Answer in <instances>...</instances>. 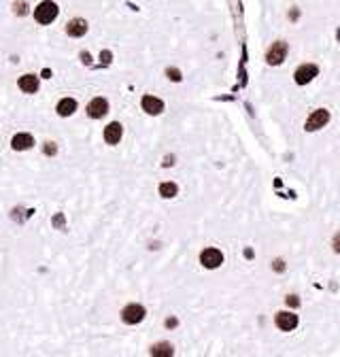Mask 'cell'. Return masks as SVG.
<instances>
[{
	"mask_svg": "<svg viewBox=\"0 0 340 357\" xmlns=\"http://www.w3.org/2000/svg\"><path fill=\"white\" fill-rule=\"evenodd\" d=\"M140 105H142V111H147L149 115H160L164 111V102L160 98H156V96H145Z\"/></svg>",
	"mask_w": 340,
	"mask_h": 357,
	"instance_id": "9c48e42d",
	"label": "cell"
},
{
	"mask_svg": "<svg viewBox=\"0 0 340 357\" xmlns=\"http://www.w3.org/2000/svg\"><path fill=\"white\" fill-rule=\"evenodd\" d=\"M166 75H168L172 81H181V73H179L177 68H168V70H166Z\"/></svg>",
	"mask_w": 340,
	"mask_h": 357,
	"instance_id": "e0dca14e",
	"label": "cell"
},
{
	"mask_svg": "<svg viewBox=\"0 0 340 357\" xmlns=\"http://www.w3.org/2000/svg\"><path fill=\"white\" fill-rule=\"evenodd\" d=\"M58 13H60V9H58L56 3H51V0H43V3H40V5L34 9V19H36L38 24L47 26V24H51V22H56Z\"/></svg>",
	"mask_w": 340,
	"mask_h": 357,
	"instance_id": "6da1fadb",
	"label": "cell"
},
{
	"mask_svg": "<svg viewBox=\"0 0 340 357\" xmlns=\"http://www.w3.org/2000/svg\"><path fill=\"white\" fill-rule=\"evenodd\" d=\"M45 151H47V153H56V147H54V142H47Z\"/></svg>",
	"mask_w": 340,
	"mask_h": 357,
	"instance_id": "44dd1931",
	"label": "cell"
},
{
	"mask_svg": "<svg viewBox=\"0 0 340 357\" xmlns=\"http://www.w3.org/2000/svg\"><path fill=\"white\" fill-rule=\"evenodd\" d=\"M287 51H289V47H287L285 40H279V43H274L270 47V51L266 54V60H268V64L270 66H279L285 62V58H287Z\"/></svg>",
	"mask_w": 340,
	"mask_h": 357,
	"instance_id": "7a4b0ae2",
	"label": "cell"
},
{
	"mask_svg": "<svg viewBox=\"0 0 340 357\" xmlns=\"http://www.w3.org/2000/svg\"><path fill=\"white\" fill-rule=\"evenodd\" d=\"M177 185H174V183H162V185H160V193H162V196L164 198H174V196H177Z\"/></svg>",
	"mask_w": 340,
	"mask_h": 357,
	"instance_id": "9a60e30c",
	"label": "cell"
},
{
	"mask_svg": "<svg viewBox=\"0 0 340 357\" xmlns=\"http://www.w3.org/2000/svg\"><path fill=\"white\" fill-rule=\"evenodd\" d=\"M274 321H276V325H279L283 332H292L298 325V315H294V313H279Z\"/></svg>",
	"mask_w": 340,
	"mask_h": 357,
	"instance_id": "ba28073f",
	"label": "cell"
},
{
	"mask_svg": "<svg viewBox=\"0 0 340 357\" xmlns=\"http://www.w3.org/2000/svg\"><path fill=\"white\" fill-rule=\"evenodd\" d=\"M274 270H285V264H283L281 260H276V262H274Z\"/></svg>",
	"mask_w": 340,
	"mask_h": 357,
	"instance_id": "ffe728a7",
	"label": "cell"
},
{
	"mask_svg": "<svg viewBox=\"0 0 340 357\" xmlns=\"http://www.w3.org/2000/svg\"><path fill=\"white\" fill-rule=\"evenodd\" d=\"M100 58H105V64H109V62H111V54H109V51H105V54H102Z\"/></svg>",
	"mask_w": 340,
	"mask_h": 357,
	"instance_id": "7402d4cb",
	"label": "cell"
},
{
	"mask_svg": "<svg viewBox=\"0 0 340 357\" xmlns=\"http://www.w3.org/2000/svg\"><path fill=\"white\" fill-rule=\"evenodd\" d=\"M200 262H202L204 268L213 270V268H219L223 264V255H221L219 249H204L202 255H200Z\"/></svg>",
	"mask_w": 340,
	"mask_h": 357,
	"instance_id": "277c9868",
	"label": "cell"
},
{
	"mask_svg": "<svg viewBox=\"0 0 340 357\" xmlns=\"http://www.w3.org/2000/svg\"><path fill=\"white\" fill-rule=\"evenodd\" d=\"M332 244H334V251H336V253H340V234L334 238V242H332Z\"/></svg>",
	"mask_w": 340,
	"mask_h": 357,
	"instance_id": "d6986e66",
	"label": "cell"
},
{
	"mask_svg": "<svg viewBox=\"0 0 340 357\" xmlns=\"http://www.w3.org/2000/svg\"><path fill=\"white\" fill-rule=\"evenodd\" d=\"M317 75H319V68L315 64H304V66H300V68L296 70L294 79H296L298 85H306V83H311Z\"/></svg>",
	"mask_w": 340,
	"mask_h": 357,
	"instance_id": "5b68a950",
	"label": "cell"
},
{
	"mask_svg": "<svg viewBox=\"0 0 340 357\" xmlns=\"http://www.w3.org/2000/svg\"><path fill=\"white\" fill-rule=\"evenodd\" d=\"M56 111H58V115H60V117H68V115H73L75 111H77V100H73V98H64V100H60Z\"/></svg>",
	"mask_w": 340,
	"mask_h": 357,
	"instance_id": "4fadbf2b",
	"label": "cell"
},
{
	"mask_svg": "<svg viewBox=\"0 0 340 357\" xmlns=\"http://www.w3.org/2000/svg\"><path fill=\"white\" fill-rule=\"evenodd\" d=\"M151 355H172V346L166 344V342H164V344H156L151 349Z\"/></svg>",
	"mask_w": 340,
	"mask_h": 357,
	"instance_id": "2e32d148",
	"label": "cell"
},
{
	"mask_svg": "<svg viewBox=\"0 0 340 357\" xmlns=\"http://www.w3.org/2000/svg\"><path fill=\"white\" fill-rule=\"evenodd\" d=\"M11 145H13L15 151H26L34 145V138H32V134H15Z\"/></svg>",
	"mask_w": 340,
	"mask_h": 357,
	"instance_id": "7c38bea8",
	"label": "cell"
},
{
	"mask_svg": "<svg viewBox=\"0 0 340 357\" xmlns=\"http://www.w3.org/2000/svg\"><path fill=\"white\" fill-rule=\"evenodd\" d=\"M85 32H87V22H85V19L75 17V19H70V22L66 24V34L68 36H83Z\"/></svg>",
	"mask_w": 340,
	"mask_h": 357,
	"instance_id": "30bf717a",
	"label": "cell"
},
{
	"mask_svg": "<svg viewBox=\"0 0 340 357\" xmlns=\"http://www.w3.org/2000/svg\"><path fill=\"white\" fill-rule=\"evenodd\" d=\"M329 121V113L325 109H319V111H315V113L308 117V121H306V130L308 132H315V130H321L325 124Z\"/></svg>",
	"mask_w": 340,
	"mask_h": 357,
	"instance_id": "52a82bcc",
	"label": "cell"
},
{
	"mask_svg": "<svg viewBox=\"0 0 340 357\" xmlns=\"http://www.w3.org/2000/svg\"><path fill=\"white\" fill-rule=\"evenodd\" d=\"M121 319L128 325H136L145 319V309H142L140 304H128L126 309L121 311Z\"/></svg>",
	"mask_w": 340,
	"mask_h": 357,
	"instance_id": "3957f363",
	"label": "cell"
},
{
	"mask_svg": "<svg viewBox=\"0 0 340 357\" xmlns=\"http://www.w3.org/2000/svg\"><path fill=\"white\" fill-rule=\"evenodd\" d=\"M287 304H289V306H300V300H298V295H287Z\"/></svg>",
	"mask_w": 340,
	"mask_h": 357,
	"instance_id": "ac0fdd59",
	"label": "cell"
},
{
	"mask_svg": "<svg viewBox=\"0 0 340 357\" xmlns=\"http://www.w3.org/2000/svg\"><path fill=\"white\" fill-rule=\"evenodd\" d=\"M121 134H123V130H121V124H117V121H113V124L105 128V140L109 145H117L121 140Z\"/></svg>",
	"mask_w": 340,
	"mask_h": 357,
	"instance_id": "8fae6325",
	"label": "cell"
},
{
	"mask_svg": "<svg viewBox=\"0 0 340 357\" xmlns=\"http://www.w3.org/2000/svg\"><path fill=\"white\" fill-rule=\"evenodd\" d=\"M19 89L26 91V94H34V91L38 89V79L34 75H24L22 79H19Z\"/></svg>",
	"mask_w": 340,
	"mask_h": 357,
	"instance_id": "5bb4252c",
	"label": "cell"
},
{
	"mask_svg": "<svg viewBox=\"0 0 340 357\" xmlns=\"http://www.w3.org/2000/svg\"><path fill=\"white\" fill-rule=\"evenodd\" d=\"M107 113H109V102L105 98H94L87 105V115L91 119H102Z\"/></svg>",
	"mask_w": 340,
	"mask_h": 357,
	"instance_id": "8992f818",
	"label": "cell"
}]
</instances>
